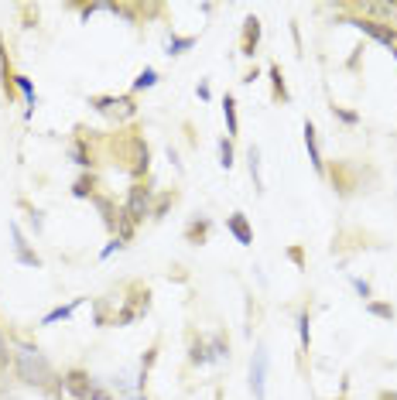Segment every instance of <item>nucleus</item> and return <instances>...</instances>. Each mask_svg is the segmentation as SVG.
<instances>
[{
  "label": "nucleus",
  "instance_id": "nucleus-1",
  "mask_svg": "<svg viewBox=\"0 0 397 400\" xmlns=\"http://www.w3.org/2000/svg\"><path fill=\"white\" fill-rule=\"evenodd\" d=\"M14 370H18V380L28 383V387H38V390H48L52 383L59 380L55 377V370H52V362L45 352L38 349H31V345H18V360H14Z\"/></svg>",
  "mask_w": 397,
  "mask_h": 400
},
{
  "label": "nucleus",
  "instance_id": "nucleus-2",
  "mask_svg": "<svg viewBox=\"0 0 397 400\" xmlns=\"http://www.w3.org/2000/svg\"><path fill=\"white\" fill-rule=\"evenodd\" d=\"M250 394L254 400L267 397V345L264 343L254 349V360H250Z\"/></svg>",
  "mask_w": 397,
  "mask_h": 400
},
{
  "label": "nucleus",
  "instance_id": "nucleus-3",
  "mask_svg": "<svg viewBox=\"0 0 397 400\" xmlns=\"http://www.w3.org/2000/svg\"><path fill=\"white\" fill-rule=\"evenodd\" d=\"M151 195H155V189H144V185H134V189H130V195H127V206H123V212L130 216V223H144V219L155 212V206H151Z\"/></svg>",
  "mask_w": 397,
  "mask_h": 400
},
{
  "label": "nucleus",
  "instance_id": "nucleus-4",
  "mask_svg": "<svg viewBox=\"0 0 397 400\" xmlns=\"http://www.w3.org/2000/svg\"><path fill=\"white\" fill-rule=\"evenodd\" d=\"M342 24H353V28H359L363 35H370L380 45L397 48V28H391V24H377V21H367V18H342Z\"/></svg>",
  "mask_w": 397,
  "mask_h": 400
},
{
  "label": "nucleus",
  "instance_id": "nucleus-5",
  "mask_svg": "<svg viewBox=\"0 0 397 400\" xmlns=\"http://www.w3.org/2000/svg\"><path fill=\"white\" fill-rule=\"evenodd\" d=\"M62 387H65V394L72 400H89V394H93L96 383H93V377H89L86 370L76 366V370H65V373H62Z\"/></svg>",
  "mask_w": 397,
  "mask_h": 400
},
{
  "label": "nucleus",
  "instance_id": "nucleus-6",
  "mask_svg": "<svg viewBox=\"0 0 397 400\" xmlns=\"http://www.w3.org/2000/svg\"><path fill=\"white\" fill-rule=\"evenodd\" d=\"M11 236H14V257H18V264L35 267V270H38V267H41V257H38V253H35L31 247H28V240H24V233H21L18 223H11Z\"/></svg>",
  "mask_w": 397,
  "mask_h": 400
},
{
  "label": "nucleus",
  "instance_id": "nucleus-7",
  "mask_svg": "<svg viewBox=\"0 0 397 400\" xmlns=\"http://www.w3.org/2000/svg\"><path fill=\"white\" fill-rule=\"evenodd\" d=\"M257 45H260V18H250L243 21V38H240V52L247 58H254L257 55Z\"/></svg>",
  "mask_w": 397,
  "mask_h": 400
},
{
  "label": "nucleus",
  "instance_id": "nucleus-8",
  "mask_svg": "<svg viewBox=\"0 0 397 400\" xmlns=\"http://www.w3.org/2000/svg\"><path fill=\"white\" fill-rule=\"evenodd\" d=\"M226 229L237 236L240 247H250V243H254V229H250V223H247V216H243V212H233V216L226 219Z\"/></svg>",
  "mask_w": 397,
  "mask_h": 400
},
{
  "label": "nucleus",
  "instance_id": "nucleus-9",
  "mask_svg": "<svg viewBox=\"0 0 397 400\" xmlns=\"http://www.w3.org/2000/svg\"><path fill=\"white\" fill-rule=\"evenodd\" d=\"M305 148H308V161L315 172H325V161H322V151H318V137H315V123L305 120Z\"/></svg>",
  "mask_w": 397,
  "mask_h": 400
},
{
  "label": "nucleus",
  "instance_id": "nucleus-10",
  "mask_svg": "<svg viewBox=\"0 0 397 400\" xmlns=\"http://www.w3.org/2000/svg\"><path fill=\"white\" fill-rule=\"evenodd\" d=\"M209 229H213L209 219H192V223L185 226V240H189V243H196V247H202V243H206V236H209Z\"/></svg>",
  "mask_w": 397,
  "mask_h": 400
},
{
  "label": "nucleus",
  "instance_id": "nucleus-11",
  "mask_svg": "<svg viewBox=\"0 0 397 400\" xmlns=\"http://www.w3.org/2000/svg\"><path fill=\"white\" fill-rule=\"evenodd\" d=\"M189 362H192V366H206V362H209V343H206V339L192 335V343H189Z\"/></svg>",
  "mask_w": 397,
  "mask_h": 400
},
{
  "label": "nucleus",
  "instance_id": "nucleus-12",
  "mask_svg": "<svg viewBox=\"0 0 397 400\" xmlns=\"http://www.w3.org/2000/svg\"><path fill=\"white\" fill-rule=\"evenodd\" d=\"M226 356H230V343H226L223 332H216V335L209 339V362H223Z\"/></svg>",
  "mask_w": 397,
  "mask_h": 400
},
{
  "label": "nucleus",
  "instance_id": "nucleus-13",
  "mask_svg": "<svg viewBox=\"0 0 397 400\" xmlns=\"http://www.w3.org/2000/svg\"><path fill=\"white\" fill-rule=\"evenodd\" d=\"M223 116H226V130H230V137H237L240 130V120H237V99L226 93V99H223Z\"/></svg>",
  "mask_w": 397,
  "mask_h": 400
},
{
  "label": "nucleus",
  "instance_id": "nucleus-14",
  "mask_svg": "<svg viewBox=\"0 0 397 400\" xmlns=\"http://www.w3.org/2000/svg\"><path fill=\"white\" fill-rule=\"evenodd\" d=\"M14 86H18L24 99H28V113H35V106H38V96H35V86H31V79L28 76H14Z\"/></svg>",
  "mask_w": 397,
  "mask_h": 400
},
{
  "label": "nucleus",
  "instance_id": "nucleus-15",
  "mask_svg": "<svg viewBox=\"0 0 397 400\" xmlns=\"http://www.w3.org/2000/svg\"><path fill=\"white\" fill-rule=\"evenodd\" d=\"M72 195H76V199H93V195H96V178H93V174H82L79 182L72 185Z\"/></svg>",
  "mask_w": 397,
  "mask_h": 400
},
{
  "label": "nucleus",
  "instance_id": "nucleus-16",
  "mask_svg": "<svg viewBox=\"0 0 397 400\" xmlns=\"http://www.w3.org/2000/svg\"><path fill=\"white\" fill-rule=\"evenodd\" d=\"M247 165H250V178H254V189H264V182H260V148L254 144L250 151H247Z\"/></svg>",
  "mask_w": 397,
  "mask_h": 400
},
{
  "label": "nucleus",
  "instance_id": "nucleus-17",
  "mask_svg": "<svg viewBox=\"0 0 397 400\" xmlns=\"http://www.w3.org/2000/svg\"><path fill=\"white\" fill-rule=\"evenodd\" d=\"M267 76H271V86H274V99L288 103V89H284V76H281V65H271V69H267Z\"/></svg>",
  "mask_w": 397,
  "mask_h": 400
},
{
  "label": "nucleus",
  "instance_id": "nucleus-18",
  "mask_svg": "<svg viewBox=\"0 0 397 400\" xmlns=\"http://www.w3.org/2000/svg\"><path fill=\"white\" fill-rule=\"evenodd\" d=\"M196 45V38H179V35H168V41H164V52L168 55H181V52H189Z\"/></svg>",
  "mask_w": 397,
  "mask_h": 400
},
{
  "label": "nucleus",
  "instance_id": "nucleus-19",
  "mask_svg": "<svg viewBox=\"0 0 397 400\" xmlns=\"http://www.w3.org/2000/svg\"><path fill=\"white\" fill-rule=\"evenodd\" d=\"M79 308V301H72V305H65V308H52L45 318H41V325H52V322H65V318H72V311Z\"/></svg>",
  "mask_w": 397,
  "mask_h": 400
},
{
  "label": "nucleus",
  "instance_id": "nucleus-20",
  "mask_svg": "<svg viewBox=\"0 0 397 400\" xmlns=\"http://www.w3.org/2000/svg\"><path fill=\"white\" fill-rule=\"evenodd\" d=\"M367 311L377 315V318H384V322H394V308L384 305V301H367Z\"/></svg>",
  "mask_w": 397,
  "mask_h": 400
},
{
  "label": "nucleus",
  "instance_id": "nucleus-21",
  "mask_svg": "<svg viewBox=\"0 0 397 400\" xmlns=\"http://www.w3.org/2000/svg\"><path fill=\"white\" fill-rule=\"evenodd\" d=\"M298 332H301V345L308 349V343H312V318H308V311L298 315Z\"/></svg>",
  "mask_w": 397,
  "mask_h": 400
},
{
  "label": "nucleus",
  "instance_id": "nucleus-22",
  "mask_svg": "<svg viewBox=\"0 0 397 400\" xmlns=\"http://www.w3.org/2000/svg\"><path fill=\"white\" fill-rule=\"evenodd\" d=\"M219 165H223V168H226V172H230V168H233V144H230V140H226V137H223V140H219Z\"/></svg>",
  "mask_w": 397,
  "mask_h": 400
},
{
  "label": "nucleus",
  "instance_id": "nucleus-23",
  "mask_svg": "<svg viewBox=\"0 0 397 400\" xmlns=\"http://www.w3.org/2000/svg\"><path fill=\"white\" fill-rule=\"evenodd\" d=\"M155 82H158V72H155V69H144V72L134 79V93H138V89H151Z\"/></svg>",
  "mask_w": 397,
  "mask_h": 400
},
{
  "label": "nucleus",
  "instance_id": "nucleus-24",
  "mask_svg": "<svg viewBox=\"0 0 397 400\" xmlns=\"http://www.w3.org/2000/svg\"><path fill=\"white\" fill-rule=\"evenodd\" d=\"M69 157H72V161H76L79 168H93V157L82 151V144H72V148H69Z\"/></svg>",
  "mask_w": 397,
  "mask_h": 400
},
{
  "label": "nucleus",
  "instance_id": "nucleus-25",
  "mask_svg": "<svg viewBox=\"0 0 397 400\" xmlns=\"http://www.w3.org/2000/svg\"><path fill=\"white\" fill-rule=\"evenodd\" d=\"M172 206H175V195H161L158 206H155V212H151V219H161V216L172 209Z\"/></svg>",
  "mask_w": 397,
  "mask_h": 400
},
{
  "label": "nucleus",
  "instance_id": "nucleus-26",
  "mask_svg": "<svg viewBox=\"0 0 397 400\" xmlns=\"http://www.w3.org/2000/svg\"><path fill=\"white\" fill-rule=\"evenodd\" d=\"M332 116H339V120H342V123H350V127L359 123V113H353V110H342V106H332Z\"/></svg>",
  "mask_w": 397,
  "mask_h": 400
},
{
  "label": "nucleus",
  "instance_id": "nucleus-27",
  "mask_svg": "<svg viewBox=\"0 0 397 400\" xmlns=\"http://www.w3.org/2000/svg\"><path fill=\"white\" fill-rule=\"evenodd\" d=\"M353 287H357V294L363 298V301H370V294H374V291H370V284H367V281H359V277H353Z\"/></svg>",
  "mask_w": 397,
  "mask_h": 400
},
{
  "label": "nucleus",
  "instance_id": "nucleus-28",
  "mask_svg": "<svg viewBox=\"0 0 397 400\" xmlns=\"http://www.w3.org/2000/svg\"><path fill=\"white\" fill-rule=\"evenodd\" d=\"M89 400H113V397H110V390H103V387H93Z\"/></svg>",
  "mask_w": 397,
  "mask_h": 400
},
{
  "label": "nucleus",
  "instance_id": "nucleus-29",
  "mask_svg": "<svg viewBox=\"0 0 397 400\" xmlns=\"http://www.w3.org/2000/svg\"><path fill=\"white\" fill-rule=\"evenodd\" d=\"M11 362V352H7V343H4V335H0V366H7Z\"/></svg>",
  "mask_w": 397,
  "mask_h": 400
},
{
  "label": "nucleus",
  "instance_id": "nucleus-30",
  "mask_svg": "<svg viewBox=\"0 0 397 400\" xmlns=\"http://www.w3.org/2000/svg\"><path fill=\"white\" fill-rule=\"evenodd\" d=\"M377 400H397V390H380Z\"/></svg>",
  "mask_w": 397,
  "mask_h": 400
},
{
  "label": "nucleus",
  "instance_id": "nucleus-31",
  "mask_svg": "<svg viewBox=\"0 0 397 400\" xmlns=\"http://www.w3.org/2000/svg\"><path fill=\"white\" fill-rule=\"evenodd\" d=\"M123 400H147L144 394H123Z\"/></svg>",
  "mask_w": 397,
  "mask_h": 400
}]
</instances>
